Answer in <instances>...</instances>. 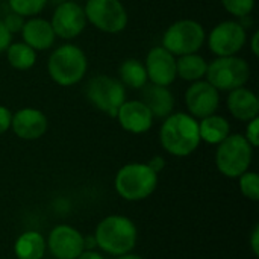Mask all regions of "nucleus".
I'll list each match as a JSON object with an SVG mask.
<instances>
[{
    "instance_id": "1",
    "label": "nucleus",
    "mask_w": 259,
    "mask_h": 259,
    "mask_svg": "<svg viewBox=\"0 0 259 259\" xmlns=\"http://www.w3.org/2000/svg\"><path fill=\"white\" fill-rule=\"evenodd\" d=\"M162 149L178 158L190 156L200 146L199 121L188 112H173L162 120L159 129Z\"/></svg>"
},
{
    "instance_id": "2",
    "label": "nucleus",
    "mask_w": 259,
    "mask_h": 259,
    "mask_svg": "<svg viewBox=\"0 0 259 259\" xmlns=\"http://www.w3.org/2000/svg\"><path fill=\"white\" fill-rule=\"evenodd\" d=\"M88 71L87 53L73 42L58 46L47 59L49 77L59 87L70 88L82 82Z\"/></svg>"
},
{
    "instance_id": "3",
    "label": "nucleus",
    "mask_w": 259,
    "mask_h": 259,
    "mask_svg": "<svg viewBox=\"0 0 259 259\" xmlns=\"http://www.w3.org/2000/svg\"><path fill=\"white\" fill-rule=\"evenodd\" d=\"M138 231L134 222L123 215H109L103 219L94 234L97 247L115 256L131 253L137 246Z\"/></svg>"
},
{
    "instance_id": "4",
    "label": "nucleus",
    "mask_w": 259,
    "mask_h": 259,
    "mask_svg": "<svg viewBox=\"0 0 259 259\" xmlns=\"http://www.w3.org/2000/svg\"><path fill=\"white\" fill-rule=\"evenodd\" d=\"M114 185L118 196L124 200H144L156 190L158 173L144 162H131L117 171Z\"/></svg>"
},
{
    "instance_id": "5",
    "label": "nucleus",
    "mask_w": 259,
    "mask_h": 259,
    "mask_svg": "<svg viewBox=\"0 0 259 259\" xmlns=\"http://www.w3.org/2000/svg\"><path fill=\"white\" fill-rule=\"evenodd\" d=\"M252 158L253 147L249 144L244 135L231 134L217 146L215 165L223 176L229 179H237L249 170Z\"/></svg>"
},
{
    "instance_id": "6",
    "label": "nucleus",
    "mask_w": 259,
    "mask_h": 259,
    "mask_svg": "<svg viewBox=\"0 0 259 259\" xmlns=\"http://www.w3.org/2000/svg\"><path fill=\"white\" fill-rule=\"evenodd\" d=\"M205 41L206 30L200 21L193 18H181L165 29L161 46L178 58L188 53H197L203 47Z\"/></svg>"
},
{
    "instance_id": "7",
    "label": "nucleus",
    "mask_w": 259,
    "mask_h": 259,
    "mask_svg": "<svg viewBox=\"0 0 259 259\" xmlns=\"http://www.w3.org/2000/svg\"><path fill=\"white\" fill-rule=\"evenodd\" d=\"M85 97L97 111L115 118L120 106L126 100V88L114 76L96 74L87 82Z\"/></svg>"
},
{
    "instance_id": "8",
    "label": "nucleus",
    "mask_w": 259,
    "mask_h": 259,
    "mask_svg": "<svg viewBox=\"0 0 259 259\" xmlns=\"http://www.w3.org/2000/svg\"><path fill=\"white\" fill-rule=\"evenodd\" d=\"M205 79L219 91L229 93L247 85L250 79V65L238 55L214 58L211 62H208Z\"/></svg>"
},
{
    "instance_id": "9",
    "label": "nucleus",
    "mask_w": 259,
    "mask_h": 259,
    "mask_svg": "<svg viewBox=\"0 0 259 259\" xmlns=\"http://www.w3.org/2000/svg\"><path fill=\"white\" fill-rule=\"evenodd\" d=\"M87 21L103 33H120L127 27L129 14L121 0H87Z\"/></svg>"
},
{
    "instance_id": "10",
    "label": "nucleus",
    "mask_w": 259,
    "mask_h": 259,
    "mask_svg": "<svg viewBox=\"0 0 259 259\" xmlns=\"http://www.w3.org/2000/svg\"><path fill=\"white\" fill-rule=\"evenodd\" d=\"M205 42L215 58L235 56L247 42V29H244L238 20H225L206 33Z\"/></svg>"
},
{
    "instance_id": "11",
    "label": "nucleus",
    "mask_w": 259,
    "mask_h": 259,
    "mask_svg": "<svg viewBox=\"0 0 259 259\" xmlns=\"http://www.w3.org/2000/svg\"><path fill=\"white\" fill-rule=\"evenodd\" d=\"M50 24L56 38L71 41L85 30L88 21L82 5L74 0H64L62 3L55 6Z\"/></svg>"
},
{
    "instance_id": "12",
    "label": "nucleus",
    "mask_w": 259,
    "mask_h": 259,
    "mask_svg": "<svg viewBox=\"0 0 259 259\" xmlns=\"http://www.w3.org/2000/svg\"><path fill=\"white\" fill-rule=\"evenodd\" d=\"M184 102L187 111L196 120L212 115L220 108V91L206 79L191 82L185 91Z\"/></svg>"
},
{
    "instance_id": "13",
    "label": "nucleus",
    "mask_w": 259,
    "mask_h": 259,
    "mask_svg": "<svg viewBox=\"0 0 259 259\" xmlns=\"http://www.w3.org/2000/svg\"><path fill=\"white\" fill-rule=\"evenodd\" d=\"M147 79L153 85L170 87L178 79L176 74V56L171 55L162 46L152 47L144 59Z\"/></svg>"
},
{
    "instance_id": "14",
    "label": "nucleus",
    "mask_w": 259,
    "mask_h": 259,
    "mask_svg": "<svg viewBox=\"0 0 259 259\" xmlns=\"http://www.w3.org/2000/svg\"><path fill=\"white\" fill-rule=\"evenodd\" d=\"M83 238L77 229L68 225H59L50 231L46 244L56 259H77L85 250Z\"/></svg>"
},
{
    "instance_id": "15",
    "label": "nucleus",
    "mask_w": 259,
    "mask_h": 259,
    "mask_svg": "<svg viewBox=\"0 0 259 259\" xmlns=\"http://www.w3.org/2000/svg\"><path fill=\"white\" fill-rule=\"evenodd\" d=\"M115 118L123 131L134 135H143L150 131L155 120L150 109L140 99H126L124 103L120 106Z\"/></svg>"
},
{
    "instance_id": "16",
    "label": "nucleus",
    "mask_w": 259,
    "mask_h": 259,
    "mask_svg": "<svg viewBox=\"0 0 259 259\" xmlns=\"http://www.w3.org/2000/svg\"><path fill=\"white\" fill-rule=\"evenodd\" d=\"M49 127L46 114L41 109L26 106L12 114L11 131L21 140L33 141L41 138Z\"/></svg>"
},
{
    "instance_id": "17",
    "label": "nucleus",
    "mask_w": 259,
    "mask_h": 259,
    "mask_svg": "<svg viewBox=\"0 0 259 259\" xmlns=\"http://www.w3.org/2000/svg\"><path fill=\"white\" fill-rule=\"evenodd\" d=\"M21 41L32 47L35 52H46L53 47L56 35L49 20L41 17L26 18L21 27Z\"/></svg>"
},
{
    "instance_id": "18",
    "label": "nucleus",
    "mask_w": 259,
    "mask_h": 259,
    "mask_svg": "<svg viewBox=\"0 0 259 259\" xmlns=\"http://www.w3.org/2000/svg\"><path fill=\"white\" fill-rule=\"evenodd\" d=\"M226 106L231 115L238 121H250L259 117L258 96L247 87H240L229 91L226 97Z\"/></svg>"
},
{
    "instance_id": "19",
    "label": "nucleus",
    "mask_w": 259,
    "mask_h": 259,
    "mask_svg": "<svg viewBox=\"0 0 259 259\" xmlns=\"http://www.w3.org/2000/svg\"><path fill=\"white\" fill-rule=\"evenodd\" d=\"M141 102L150 109L153 118L164 120L175 112V96L168 87L146 83L141 90Z\"/></svg>"
},
{
    "instance_id": "20",
    "label": "nucleus",
    "mask_w": 259,
    "mask_h": 259,
    "mask_svg": "<svg viewBox=\"0 0 259 259\" xmlns=\"http://www.w3.org/2000/svg\"><path fill=\"white\" fill-rule=\"evenodd\" d=\"M197 121H199L200 141L206 144L219 146L223 140H226L231 135V124L228 118H225L223 115H219L217 112L205 118H200Z\"/></svg>"
},
{
    "instance_id": "21",
    "label": "nucleus",
    "mask_w": 259,
    "mask_h": 259,
    "mask_svg": "<svg viewBox=\"0 0 259 259\" xmlns=\"http://www.w3.org/2000/svg\"><path fill=\"white\" fill-rule=\"evenodd\" d=\"M208 70V61L197 53H188L176 58V74L182 80L196 82L205 79Z\"/></svg>"
},
{
    "instance_id": "22",
    "label": "nucleus",
    "mask_w": 259,
    "mask_h": 259,
    "mask_svg": "<svg viewBox=\"0 0 259 259\" xmlns=\"http://www.w3.org/2000/svg\"><path fill=\"white\" fill-rule=\"evenodd\" d=\"M118 80L124 85V88L141 90L146 83H149L144 62L137 58L124 59L118 67Z\"/></svg>"
},
{
    "instance_id": "23",
    "label": "nucleus",
    "mask_w": 259,
    "mask_h": 259,
    "mask_svg": "<svg viewBox=\"0 0 259 259\" xmlns=\"http://www.w3.org/2000/svg\"><path fill=\"white\" fill-rule=\"evenodd\" d=\"M47 244L41 234L35 231H27L21 234L14 246V252L18 259H42Z\"/></svg>"
},
{
    "instance_id": "24",
    "label": "nucleus",
    "mask_w": 259,
    "mask_h": 259,
    "mask_svg": "<svg viewBox=\"0 0 259 259\" xmlns=\"http://www.w3.org/2000/svg\"><path fill=\"white\" fill-rule=\"evenodd\" d=\"M5 53H6L8 64L14 70H18V71L30 70L36 64V58H38V55H36L38 52H35L32 47H29L23 41L11 42L8 46V49L5 50Z\"/></svg>"
},
{
    "instance_id": "25",
    "label": "nucleus",
    "mask_w": 259,
    "mask_h": 259,
    "mask_svg": "<svg viewBox=\"0 0 259 259\" xmlns=\"http://www.w3.org/2000/svg\"><path fill=\"white\" fill-rule=\"evenodd\" d=\"M47 5H49V0H8L9 11L24 18L39 15L46 9Z\"/></svg>"
},
{
    "instance_id": "26",
    "label": "nucleus",
    "mask_w": 259,
    "mask_h": 259,
    "mask_svg": "<svg viewBox=\"0 0 259 259\" xmlns=\"http://www.w3.org/2000/svg\"><path fill=\"white\" fill-rule=\"evenodd\" d=\"M240 190L244 197H247L252 202L259 200V176L255 171H246L240 178Z\"/></svg>"
},
{
    "instance_id": "27",
    "label": "nucleus",
    "mask_w": 259,
    "mask_h": 259,
    "mask_svg": "<svg viewBox=\"0 0 259 259\" xmlns=\"http://www.w3.org/2000/svg\"><path fill=\"white\" fill-rule=\"evenodd\" d=\"M220 2L225 11L232 17H235V20H238L253 12L256 0H220Z\"/></svg>"
},
{
    "instance_id": "28",
    "label": "nucleus",
    "mask_w": 259,
    "mask_h": 259,
    "mask_svg": "<svg viewBox=\"0 0 259 259\" xmlns=\"http://www.w3.org/2000/svg\"><path fill=\"white\" fill-rule=\"evenodd\" d=\"M2 20H3L5 27L9 30L11 35L21 32V27H23V24H24V21H26L24 17H21V15H18V14H15V12H12V11H9V12L5 15V18H2Z\"/></svg>"
},
{
    "instance_id": "29",
    "label": "nucleus",
    "mask_w": 259,
    "mask_h": 259,
    "mask_svg": "<svg viewBox=\"0 0 259 259\" xmlns=\"http://www.w3.org/2000/svg\"><path fill=\"white\" fill-rule=\"evenodd\" d=\"M244 138L249 141V144L255 149L259 146V117L247 121V126H246V134H244Z\"/></svg>"
},
{
    "instance_id": "30",
    "label": "nucleus",
    "mask_w": 259,
    "mask_h": 259,
    "mask_svg": "<svg viewBox=\"0 0 259 259\" xmlns=\"http://www.w3.org/2000/svg\"><path fill=\"white\" fill-rule=\"evenodd\" d=\"M11 120H12L11 109L5 105H0V135H3L11 129Z\"/></svg>"
},
{
    "instance_id": "31",
    "label": "nucleus",
    "mask_w": 259,
    "mask_h": 259,
    "mask_svg": "<svg viewBox=\"0 0 259 259\" xmlns=\"http://www.w3.org/2000/svg\"><path fill=\"white\" fill-rule=\"evenodd\" d=\"M12 42V35L9 33V30L5 27L3 20L0 18V53H5V50L8 49V46Z\"/></svg>"
},
{
    "instance_id": "32",
    "label": "nucleus",
    "mask_w": 259,
    "mask_h": 259,
    "mask_svg": "<svg viewBox=\"0 0 259 259\" xmlns=\"http://www.w3.org/2000/svg\"><path fill=\"white\" fill-rule=\"evenodd\" d=\"M147 165H149L155 173L159 175V171H161V170L164 168V165H165V161H164L162 156H153V158L147 162Z\"/></svg>"
},
{
    "instance_id": "33",
    "label": "nucleus",
    "mask_w": 259,
    "mask_h": 259,
    "mask_svg": "<svg viewBox=\"0 0 259 259\" xmlns=\"http://www.w3.org/2000/svg\"><path fill=\"white\" fill-rule=\"evenodd\" d=\"M258 41H259V30H255L252 35H250V52H252V55L255 56V58H258L259 56V46H258Z\"/></svg>"
},
{
    "instance_id": "34",
    "label": "nucleus",
    "mask_w": 259,
    "mask_h": 259,
    "mask_svg": "<svg viewBox=\"0 0 259 259\" xmlns=\"http://www.w3.org/2000/svg\"><path fill=\"white\" fill-rule=\"evenodd\" d=\"M250 246H252V250L253 253L258 256L259 255V226H255L252 235H250Z\"/></svg>"
},
{
    "instance_id": "35",
    "label": "nucleus",
    "mask_w": 259,
    "mask_h": 259,
    "mask_svg": "<svg viewBox=\"0 0 259 259\" xmlns=\"http://www.w3.org/2000/svg\"><path fill=\"white\" fill-rule=\"evenodd\" d=\"M77 259H105L102 256V253L96 252V250H83Z\"/></svg>"
},
{
    "instance_id": "36",
    "label": "nucleus",
    "mask_w": 259,
    "mask_h": 259,
    "mask_svg": "<svg viewBox=\"0 0 259 259\" xmlns=\"http://www.w3.org/2000/svg\"><path fill=\"white\" fill-rule=\"evenodd\" d=\"M118 259H143V258H141V256H138V255H134V253H126V255L118 256Z\"/></svg>"
},
{
    "instance_id": "37",
    "label": "nucleus",
    "mask_w": 259,
    "mask_h": 259,
    "mask_svg": "<svg viewBox=\"0 0 259 259\" xmlns=\"http://www.w3.org/2000/svg\"><path fill=\"white\" fill-rule=\"evenodd\" d=\"M64 0H49V3H55V6L56 5H59V3H62Z\"/></svg>"
}]
</instances>
